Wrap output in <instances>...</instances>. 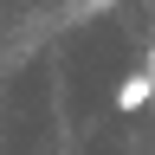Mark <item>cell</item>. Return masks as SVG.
Here are the masks:
<instances>
[{"instance_id": "obj_1", "label": "cell", "mask_w": 155, "mask_h": 155, "mask_svg": "<svg viewBox=\"0 0 155 155\" xmlns=\"http://www.w3.org/2000/svg\"><path fill=\"white\" fill-rule=\"evenodd\" d=\"M123 116H136V110H155V84H149V65L142 71H123V84H116V97H110Z\"/></svg>"}, {"instance_id": "obj_2", "label": "cell", "mask_w": 155, "mask_h": 155, "mask_svg": "<svg viewBox=\"0 0 155 155\" xmlns=\"http://www.w3.org/2000/svg\"><path fill=\"white\" fill-rule=\"evenodd\" d=\"M149 84H155V45H149Z\"/></svg>"}]
</instances>
